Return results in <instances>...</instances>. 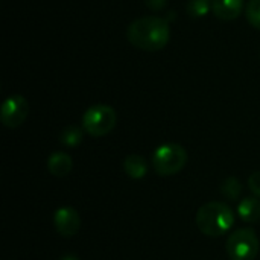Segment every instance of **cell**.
Segmentation results:
<instances>
[{"label": "cell", "mask_w": 260, "mask_h": 260, "mask_svg": "<svg viewBox=\"0 0 260 260\" xmlns=\"http://www.w3.org/2000/svg\"><path fill=\"white\" fill-rule=\"evenodd\" d=\"M73 169V160L69 154L56 151L47 158V171L58 178L67 177Z\"/></svg>", "instance_id": "9"}, {"label": "cell", "mask_w": 260, "mask_h": 260, "mask_svg": "<svg viewBox=\"0 0 260 260\" xmlns=\"http://www.w3.org/2000/svg\"><path fill=\"white\" fill-rule=\"evenodd\" d=\"M245 15L248 23L260 30V0H250L245 6Z\"/></svg>", "instance_id": "15"}, {"label": "cell", "mask_w": 260, "mask_h": 260, "mask_svg": "<svg viewBox=\"0 0 260 260\" xmlns=\"http://www.w3.org/2000/svg\"><path fill=\"white\" fill-rule=\"evenodd\" d=\"M259 238L253 229H239L229 235L225 250L230 260H256L259 254Z\"/></svg>", "instance_id": "5"}, {"label": "cell", "mask_w": 260, "mask_h": 260, "mask_svg": "<svg viewBox=\"0 0 260 260\" xmlns=\"http://www.w3.org/2000/svg\"><path fill=\"white\" fill-rule=\"evenodd\" d=\"M238 215L242 221L253 224L260 221V198L247 197L238 204Z\"/></svg>", "instance_id": "10"}, {"label": "cell", "mask_w": 260, "mask_h": 260, "mask_svg": "<svg viewBox=\"0 0 260 260\" xmlns=\"http://www.w3.org/2000/svg\"><path fill=\"white\" fill-rule=\"evenodd\" d=\"M248 189L253 192L254 197L260 198V171L253 172L248 178Z\"/></svg>", "instance_id": "16"}, {"label": "cell", "mask_w": 260, "mask_h": 260, "mask_svg": "<svg viewBox=\"0 0 260 260\" xmlns=\"http://www.w3.org/2000/svg\"><path fill=\"white\" fill-rule=\"evenodd\" d=\"M123 171L131 180H142L148 174V161L142 155L131 154L123 160Z\"/></svg>", "instance_id": "11"}, {"label": "cell", "mask_w": 260, "mask_h": 260, "mask_svg": "<svg viewBox=\"0 0 260 260\" xmlns=\"http://www.w3.org/2000/svg\"><path fill=\"white\" fill-rule=\"evenodd\" d=\"M82 139H84V128L76 125H67L59 134V142L67 148L78 146L82 142Z\"/></svg>", "instance_id": "12"}, {"label": "cell", "mask_w": 260, "mask_h": 260, "mask_svg": "<svg viewBox=\"0 0 260 260\" xmlns=\"http://www.w3.org/2000/svg\"><path fill=\"white\" fill-rule=\"evenodd\" d=\"M145 3L152 11H161V9H165L168 0H145Z\"/></svg>", "instance_id": "17"}, {"label": "cell", "mask_w": 260, "mask_h": 260, "mask_svg": "<svg viewBox=\"0 0 260 260\" xmlns=\"http://www.w3.org/2000/svg\"><path fill=\"white\" fill-rule=\"evenodd\" d=\"M59 260H79V257H76V256H73V254H67V256L61 257Z\"/></svg>", "instance_id": "18"}, {"label": "cell", "mask_w": 260, "mask_h": 260, "mask_svg": "<svg viewBox=\"0 0 260 260\" xmlns=\"http://www.w3.org/2000/svg\"><path fill=\"white\" fill-rule=\"evenodd\" d=\"M195 222L203 235L209 238H219L233 227L235 213L225 203L210 201L200 207Z\"/></svg>", "instance_id": "2"}, {"label": "cell", "mask_w": 260, "mask_h": 260, "mask_svg": "<svg viewBox=\"0 0 260 260\" xmlns=\"http://www.w3.org/2000/svg\"><path fill=\"white\" fill-rule=\"evenodd\" d=\"M221 193L227 198V200H238L242 193V184L236 177H227L222 183H221Z\"/></svg>", "instance_id": "13"}, {"label": "cell", "mask_w": 260, "mask_h": 260, "mask_svg": "<svg viewBox=\"0 0 260 260\" xmlns=\"http://www.w3.org/2000/svg\"><path fill=\"white\" fill-rule=\"evenodd\" d=\"M187 163V152L178 143H163L152 154L154 171L161 177L177 175Z\"/></svg>", "instance_id": "3"}, {"label": "cell", "mask_w": 260, "mask_h": 260, "mask_svg": "<svg viewBox=\"0 0 260 260\" xmlns=\"http://www.w3.org/2000/svg\"><path fill=\"white\" fill-rule=\"evenodd\" d=\"M29 114V104L21 94H12L5 99L0 110V120L6 128H18L24 123Z\"/></svg>", "instance_id": "6"}, {"label": "cell", "mask_w": 260, "mask_h": 260, "mask_svg": "<svg viewBox=\"0 0 260 260\" xmlns=\"http://www.w3.org/2000/svg\"><path fill=\"white\" fill-rule=\"evenodd\" d=\"M53 225L58 235L64 238H72L78 233L81 227V216L79 213L69 206L59 207L53 215Z\"/></svg>", "instance_id": "7"}, {"label": "cell", "mask_w": 260, "mask_h": 260, "mask_svg": "<svg viewBox=\"0 0 260 260\" xmlns=\"http://www.w3.org/2000/svg\"><path fill=\"white\" fill-rule=\"evenodd\" d=\"M213 14L222 21L236 20L244 11V0H213Z\"/></svg>", "instance_id": "8"}, {"label": "cell", "mask_w": 260, "mask_h": 260, "mask_svg": "<svg viewBox=\"0 0 260 260\" xmlns=\"http://www.w3.org/2000/svg\"><path fill=\"white\" fill-rule=\"evenodd\" d=\"M128 41L146 52H158L165 49L171 40L169 21L163 17L146 15L134 20L126 30Z\"/></svg>", "instance_id": "1"}, {"label": "cell", "mask_w": 260, "mask_h": 260, "mask_svg": "<svg viewBox=\"0 0 260 260\" xmlns=\"http://www.w3.org/2000/svg\"><path fill=\"white\" fill-rule=\"evenodd\" d=\"M213 6V0H189L186 5V12L193 17L200 18L204 17Z\"/></svg>", "instance_id": "14"}, {"label": "cell", "mask_w": 260, "mask_h": 260, "mask_svg": "<svg viewBox=\"0 0 260 260\" xmlns=\"http://www.w3.org/2000/svg\"><path fill=\"white\" fill-rule=\"evenodd\" d=\"M117 123V114L113 107L96 104L85 110L82 116V128L91 137H104L110 134Z\"/></svg>", "instance_id": "4"}]
</instances>
